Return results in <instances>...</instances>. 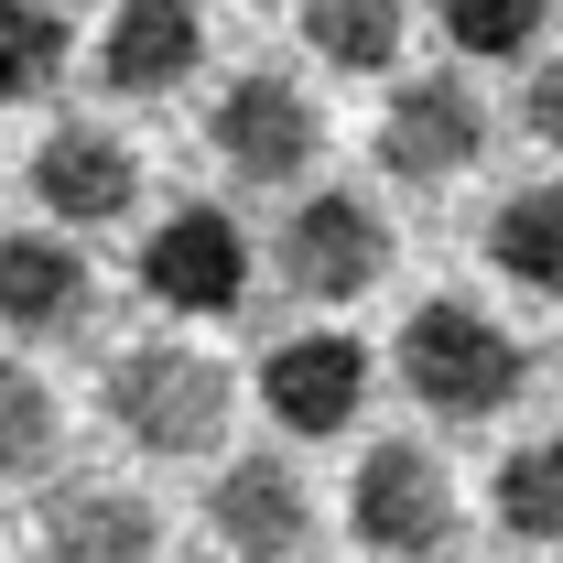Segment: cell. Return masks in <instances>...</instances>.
<instances>
[{"label": "cell", "mask_w": 563, "mask_h": 563, "mask_svg": "<svg viewBox=\"0 0 563 563\" xmlns=\"http://www.w3.org/2000/svg\"><path fill=\"white\" fill-rule=\"evenodd\" d=\"M531 379V347L498 325L477 292H422L401 325V390L433 422H498Z\"/></svg>", "instance_id": "6da1fadb"}, {"label": "cell", "mask_w": 563, "mask_h": 563, "mask_svg": "<svg viewBox=\"0 0 563 563\" xmlns=\"http://www.w3.org/2000/svg\"><path fill=\"white\" fill-rule=\"evenodd\" d=\"M98 401L141 455H217V433L239 412V379H228V357L185 347V336H152V347H120L98 368Z\"/></svg>", "instance_id": "7a4b0ae2"}, {"label": "cell", "mask_w": 563, "mask_h": 563, "mask_svg": "<svg viewBox=\"0 0 563 563\" xmlns=\"http://www.w3.org/2000/svg\"><path fill=\"white\" fill-rule=\"evenodd\" d=\"M207 141H217V163H228L239 185L282 196V185H303V174H314V152H325V109H314V87H303V76L250 66V76H228V87H217Z\"/></svg>", "instance_id": "3957f363"}, {"label": "cell", "mask_w": 563, "mask_h": 563, "mask_svg": "<svg viewBox=\"0 0 563 563\" xmlns=\"http://www.w3.org/2000/svg\"><path fill=\"white\" fill-rule=\"evenodd\" d=\"M347 531L368 553H390V563H433L455 542V477H444V455L412 444V433L368 444L357 477H347Z\"/></svg>", "instance_id": "277c9868"}, {"label": "cell", "mask_w": 563, "mask_h": 563, "mask_svg": "<svg viewBox=\"0 0 563 563\" xmlns=\"http://www.w3.org/2000/svg\"><path fill=\"white\" fill-rule=\"evenodd\" d=\"M379 272H390V217L368 207V185H314L282 217V282L303 303H357Z\"/></svg>", "instance_id": "5b68a950"}, {"label": "cell", "mask_w": 563, "mask_h": 563, "mask_svg": "<svg viewBox=\"0 0 563 563\" xmlns=\"http://www.w3.org/2000/svg\"><path fill=\"white\" fill-rule=\"evenodd\" d=\"M477 152H488V98H477L455 66H444V76H412V87L379 109V174L412 185V196L477 174Z\"/></svg>", "instance_id": "8992f818"}, {"label": "cell", "mask_w": 563, "mask_h": 563, "mask_svg": "<svg viewBox=\"0 0 563 563\" xmlns=\"http://www.w3.org/2000/svg\"><path fill=\"white\" fill-rule=\"evenodd\" d=\"M141 292H152L163 314H228V303L250 292V228L228 207H196V196H185V207L141 239Z\"/></svg>", "instance_id": "52a82bcc"}, {"label": "cell", "mask_w": 563, "mask_h": 563, "mask_svg": "<svg viewBox=\"0 0 563 563\" xmlns=\"http://www.w3.org/2000/svg\"><path fill=\"white\" fill-rule=\"evenodd\" d=\"M33 207L55 228H120L141 207V152L109 120H55L33 152Z\"/></svg>", "instance_id": "ba28073f"}, {"label": "cell", "mask_w": 563, "mask_h": 563, "mask_svg": "<svg viewBox=\"0 0 563 563\" xmlns=\"http://www.w3.org/2000/svg\"><path fill=\"white\" fill-rule=\"evenodd\" d=\"M368 401V347L357 336H282L261 357V412L292 433V444H336Z\"/></svg>", "instance_id": "9c48e42d"}, {"label": "cell", "mask_w": 563, "mask_h": 563, "mask_svg": "<svg viewBox=\"0 0 563 563\" xmlns=\"http://www.w3.org/2000/svg\"><path fill=\"white\" fill-rule=\"evenodd\" d=\"M207 520H217V542L239 563H292L303 542H314V498H303V477H292V455H228L217 466V488H207Z\"/></svg>", "instance_id": "30bf717a"}, {"label": "cell", "mask_w": 563, "mask_h": 563, "mask_svg": "<svg viewBox=\"0 0 563 563\" xmlns=\"http://www.w3.org/2000/svg\"><path fill=\"white\" fill-rule=\"evenodd\" d=\"M207 66V0H120L98 33V87L109 98H174Z\"/></svg>", "instance_id": "8fae6325"}, {"label": "cell", "mask_w": 563, "mask_h": 563, "mask_svg": "<svg viewBox=\"0 0 563 563\" xmlns=\"http://www.w3.org/2000/svg\"><path fill=\"white\" fill-rule=\"evenodd\" d=\"M163 542V509L131 477H66L44 498V553L55 563H152Z\"/></svg>", "instance_id": "7c38bea8"}, {"label": "cell", "mask_w": 563, "mask_h": 563, "mask_svg": "<svg viewBox=\"0 0 563 563\" xmlns=\"http://www.w3.org/2000/svg\"><path fill=\"white\" fill-rule=\"evenodd\" d=\"M477 250H488V272L509 292H531V303H563V185H509L477 228Z\"/></svg>", "instance_id": "4fadbf2b"}, {"label": "cell", "mask_w": 563, "mask_h": 563, "mask_svg": "<svg viewBox=\"0 0 563 563\" xmlns=\"http://www.w3.org/2000/svg\"><path fill=\"white\" fill-rule=\"evenodd\" d=\"M87 314V261L66 239H0V336H66Z\"/></svg>", "instance_id": "5bb4252c"}, {"label": "cell", "mask_w": 563, "mask_h": 563, "mask_svg": "<svg viewBox=\"0 0 563 563\" xmlns=\"http://www.w3.org/2000/svg\"><path fill=\"white\" fill-rule=\"evenodd\" d=\"M488 509H498L509 542H542V553H553L563 542V433H520V444L498 455Z\"/></svg>", "instance_id": "9a60e30c"}, {"label": "cell", "mask_w": 563, "mask_h": 563, "mask_svg": "<svg viewBox=\"0 0 563 563\" xmlns=\"http://www.w3.org/2000/svg\"><path fill=\"white\" fill-rule=\"evenodd\" d=\"M401 33H412L401 0H303V44L336 76H390L401 66Z\"/></svg>", "instance_id": "2e32d148"}, {"label": "cell", "mask_w": 563, "mask_h": 563, "mask_svg": "<svg viewBox=\"0 0 563 563\" xmlns=\"http://www.w3.org/2000/svg\"><path fill=\"white\" fill-rule=\"evenodd\" d=\"M55 455H66V401H55V379L22 368V357H0V488L44 477Z\"/></svg>", "instance_id": "e0dca14e"}, {"label": "cell", "mask_w": 563, "mask_h": 563, "mask_svg": "<svg viewBox=\"0 0 563 563\" xmlns=\"http://www.w3.org/2000/svg\"><path fill=\"white\" fill-rule=\"evenodd\" d=\"M76 33L55 0H0V109H22V98H44L55 76H66Z\"/></svg>", "instance_id": "ac0fdd59"}, {"label": "cell", "mask_w": 563, "mask_h": 563, "mask_svg": "<svg viewBox=\"0 0 563 563\" xmlns=\"http://www.w3.org/2000/svg\"><path fill=\"white\" fill-rule=\"evenodd\" d=\"M433 11H444L455 55H520L542 33V0H433Z\"/></svg>", "instance_id": "d6986e66"}, {"label": "cell", "mask_w": 563, "mask_h": 563, "mask_svg": "<svg viewBox=\"0 0 563 563\" xmlns=\"http://www.w3.org/2000/svg\"><path fill=\"white\" fill-rule=\"evenodd\" d=\"M520 131L542 141V152H563V55L531 76V87H520Z\"/></svg>", "instance_id": "ffe728a7"}]
</instances>
